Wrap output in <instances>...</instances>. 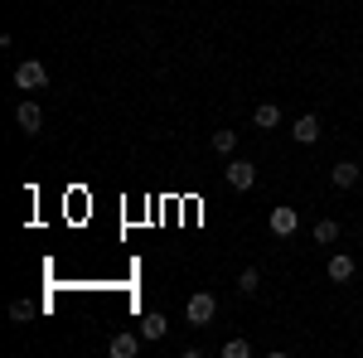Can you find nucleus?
<instances>
[{
	"label": "nucleus",
	"mask_w": 363,
	"mask_h": 358,
	"mask_svg": "<svg viewBox=\"0 0 363 358\" xmlns=\"http://www.w3.org/2000/svg\"><path fill=\"white\" fill-rule=\"evenodd\" d=\"M330 184H335V189H354V184H363V169L354 165V160H339V165L330 169Z\"/></svg>",
	"instance_id": "20e7f679"
},
{
	"label": "nucleus",
	"mask_w": 363,
	"mask_h": 358,
	"mask_svg": "<svg viewBox=\"0 0 363 358\" xmlns=\"http://www.w3.org/2000/svg\"><path fill=\"white\" fill-rule=\"evenodd\" d=\"M223 358H252V344H247V339H228Z\"/></svg>",
	"instance_id": "2eb2a0df"
},
{
	"label": "nucleus",
	"mask_w": 363,
	"mask_h": 358,
	"mask_svg": "<svg viewBox=\"0 0 363 358\" xmlns=\"http://www.w3.org/2000/svg\"><path fill=\"white\" fill-rule=\"evenodd\" d=\"M213 315H218V301H213L208 291H194L189 305H184V320H189L194 330H203V325H213Z\"/></svg>",
	"instance_id": "f257e3e1"
},
{
	"label": "nucleus",
	"mask_w": 363,
	"mask_h": 358,
	"mask_svg": "<svg viewBox=\"0 0 363 358\" xmlns=\"http://www.w3.org/2000/svg\"><path fill=\"white\" fill-rule=\"evenodd\" d=\"M29 315H34V310H29L25 301H15V305H10V320H29Z\"/></svg>",
	"instance_id": "dca6fc26"
},
{
	"label": "nucleus",
	"mask_w": 363,
	"mask_h": 358,
	"mask_svg": "<svg viewBox=\"0 0 363 358\" xmlns=\"http://www.w3.org/2000/svg\"><path fill=\"white\" fill-rule=\"evenodd\" d=\"M272 233H277V237H291V233H296V228H301V213H296V208H272Z\"/></svg>",
	"instance_id": "423d86ee"
},
{
	"label": "nucleus",
	"mask_w": 363,
	"mask_h": 358,
	"mask_svg": "<svg viewBox=\"0 0 363 358\" xmlns=\"http://www.w3.org/2000/svg\"><path fill=\"white\" fill-rule=\"evenodd\" d=\"M315 242H325V247L339 242V223L335 218H320V223H315Z\"/></svg>",
	"instance_id": "f8f14e48"
},
{
	"label": "nucleus",
	"mask_w": 363,
	"mask_h": 358,
	"mask_svg": "<svg viewBox=\"0 0 363 358\" xmlns=\"http://www.w3.org/2000/svg\"><path fill=\"white\" fill-rule=\"evenodd\" d=\"M291 136L301 140V145H315V140H320V116H301V121H296V131H291Z\"/></svg>",
	"instance_id": "9d476101"
},
{
	"label": "nucleus",
	"mask_w": 363,
	"mask_h": 358,
	"mask_svg": "<svg viewBox=\"0 0 363 358\" xmlns=\"http://www.w3.org/2000/svg\"><path fill=\"white\" fill-rule=\"evenodd\" d=\"M15 87H20V92H39V87H49V68H44L39 58H25V63L15 68Z\"/></svg>",
	"instance_id": "f03ea898"
},
{
	"label": "nucleus",
	"mask_w": 363,
	"mask_h": 358,
	"mask_svg": "<svg viewBox=\"0 0 363 358\" xmlns=\"http://www.w3.org/2000/svg\"><path fill=\"white\" fill-rule=\"evenodd\" d=\"M165 334H169V320L160 315V310H150V315L140 320V339H150V344H155V339H165Z\"/></svg>",
	"instance_id": "0eeeda50"
},
{
	"label": "nucleus",
	"mask_w": 363,
	"mask_h": 358,
	"mask_svg": "<svg viewBox=\"0 0 363 358\" xmlns=\"http://www.w3.org/2000/svg\"><path fill=\"white\" fill-rule=\"evenodd\" d=\"M349 276H354V257H344V252H335V257H330V281H339V286H344Z\"/></svg>",
	"instance_id": "9b49d317"
},
{
	"label": "nucleus",
	"mask_w": 363,
	"mask_h": 358,
	"mask_svg": "<svg viewBox=\"0 0 363 358\" xmlns=\"http://www.w3.org/2000/svg\"><path fill=\"white\" fill-rule=\"evenodd\" d=\"M257 286H262V276H257V267H247V272L238 276V291H242V296H257Z\"/></svg>",
	"instance_id": "4468645a"
},
{
	"label": "nucleus",
	"mask_w": 363,
	"mask_h": 358,
	"mask_svg": "<svg viewBox=\"0 0 363 358\" xmlns=\"http://www.w3.org/2000/svg\"><path fill=\"white\" fill-rule=\"evenodd\" d=\"M252 126H257V131H272V126H281V107H277V102H262V107L252 111Z\"/></svg>",
	"instance_id": "1a4fd4ad"
},
{
	"label": "nucleus",
	"mask_w": 363,
	"mask_h": 358,
	"mask_svg": "<svg viewBox=\"0 0 363 358\" xmlns=\"http://www.w3.org/2000/svg\"><path fill=\"white\" fill-rule=\"evenodd\" d=\"M213 150L218 155H233L238 150V131H213Z\"/></svg>",
	"instance_id": "ddd939ff"
},
{
	"label": "nucleus",
	"mask_w": 363,
	"mask_h": 358,
	"mask_svg": "<svg viewBox=\"0 0 363 358\" xmlns=\"http://www.w3.org/2000/svg\"><path fill=\"white\" fill-rule=\"evenodd\" d=\"M15 121H20V131L39 136V126H44V111H39V102H20V107H15Z\"/></svg>",
	"instance_id": "39448f33"
},
{
	"label": "nucleus",
	"mask_w": 363,
	"mask_h": 358,
	"mask_svg": "<svg viewBox=\"0 0 363 358\" xmlns=\"http://www.w3.org/2000/svg\"><path fill=\"white\" fill-rule=\"evenodd\" d=\"M107 354H112V358H136L140 354V339H136V334H112Z\"/></svg>",
	"instance_id": "6e6552de"
},
{
	"label": "nucleus",
	"mask_w": 363,
	"mask_h": 358,
	"mask_svg": "<svg viewBox=\"0 0 363 358\" xmlns=\"http://www.w3.org/2000/svg\"><path fill=\"white\" fill-rule=\"evenodd\" d=\"M223 174H228L233 189H252V184H257V165H252V160H228Z\"/></svg>",
	"instance_id": "7ed1b4c3"
}]
</instances>
